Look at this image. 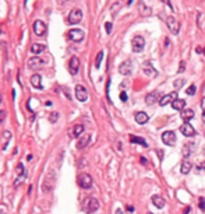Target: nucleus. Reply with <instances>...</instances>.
I'll use <instances>...</instances> for the list:
<instances>
[{"label":"nucleus","mask_w":205,"mask_h":214,"mask_svg":"<svg viewBox=\"0 0 205 214\" xmlns=\"http://www.w3.org/2000/svg\"><path fill=\"white\" fill-rule=\"evenodd\" d=\"M165 4H168V6H170V8H172V3H170V0H162Z\"/></svg>","instance_id":"49530a36"},{"label":"nucleus","mask_w":205,"mask_h":214,"mask_svg":"<svg viewBox=\"0 0 205 214\" xmlns=\"http://www.w3.org/2000/svg\"><path fill=\"white\" fill-rule=\"evenodd\" d=\"M116 214H123V210H120V209H117V210H116Z\"/></svg>","instance_id":"de8ad7c7"},{"label":"nucleus","mask_w":205,"mask_h":214,"mask_svg":"<svg viewBox=\"0 0 205 214\" xmlns=\"http://www.w3.org/2000/svg\"><path fill=\"white\" fill-rule=\"evenodd\" d=\"M194 143H186V144L183 145V149H181V154H183L184 158H188V157L193 154V151H194Z\"/></svg>","instance_id":"a211bd4d"},{"label":"nucleus","mask_w":205,"mask_h":214,"mask_svg":"<svg viewBox=\"0 0 205 214\" xmlns=\"http://www.w3.org/2000/svg\"><path fill=\"white\" fill-rule=\"evenodd\" d=\"M102 59H103V51L99 52V53H98V56H96V59H95V67H96V69H99V67H101Z\"/></svg>","instance_id":"c756f323"},{"label":"nucleus","mask_w":205,"mask_h":214,"mask_svg":"<svg viewBox=\"0 0 205 214\" xmlns=\"http://www.w3.org/2000/svg\"><path fill=\"white\" fill-rule=\"evenodd\" d=\"M202 120H204V123H205V111H202Z\"/></svg>","instance_id":"09e8293b"},{"label":"nucleus","mask_w":205,"mask_h":214,"mask_svg":"<svg viewBox=\"0 0 205 214\" xmlns=\"http://www.w3.org/2000/svg\"><path fill=\"white\" fill-rule=\"evenodd\" d=\"M2 102H3V98H2V94H0V104H2Z\"/></svg>","instance_id":"603ef678"},{"label":"nucleus","mask_w":205,"mask_h":214,"mask_svg":"<svg viewBox=\"0 0 205 214\" xmlns=\"http://www.w3.org/2000/svg\"><path fill=\"white\" fill-rule=\"evenodd\" d=\"M198 206H200V210L201 211H205V199L204 197H200V199H198Z\"/></svg>","instance_id":"f704fd0d"},{"label":"nucleus","mask_w":205,"mask_h":214,"mask_svg":"<svg viewBox=\"0 0 205 214\" xmlns=\"http://www.w3.org/2000/svg\"><path fill=\"white\" fill-rule=\"evenodd\" d=\"M67 38L71 41V42H81V41L85 38V32L80 28H73L67 32Z\"/></svg>","instance_id":"f257e3e1"},{"label":"nucleus","mask_w":205,"mask_h":214,"mask_svg":"<svg viewBox=\"0 0 205 214\" xmlns=\"http://www.w3.org/2000/svg\"><path fill=\"white\" fill-rule=\"evenodd\" d=\"M134 119H135V122L138 125H145L148 120H149V116L145 112H137L135 115H134Z\"/></svg>","instance_id":"4be33fe9"},{"label":"nucleus","mask_w":205,"mask_h":214,"mask_svg":"<svg viewBox=\"0 0 205 214\" xmlns=\"http://www.w3.org/2000/svg\"><path fill=\"white\" fill-rule=\"evenodd\" d=\"M98 209H99V202H98V199H95V197H88V200H86L85 204H84L85 213L92 214V213H95Z\"/></svg>","instance_id":"20e7f679"},{"label":"nucleus","mask_w":205,"mask_h":214,"mask_svg":"<svg viewBox=\"0 0 205 214\" xmlns=\"http://www.w3.org/2000/svg\"><path fill=\"white\" fill-rule=\"evenodd\" d=\"M184 69H186V62H180V66H179V70H177V72L181 73V72H184Z\"/></svg>","instance_id":"ea45409f"},{"label":"nucleus","mask_w":205,"mask_h":214,"mask_svg":"<svg viewBox=\"0 0 205 214\" xmlns=\"http://www.w3.org/2000/svg\"><path fill=\"white\" fill-rule=\"evenodd\" d=\"M186 92H187V95H194L195 92H197V87L193 84V85H190V87L186 90Z\"/></svg>","instance_id":"72a5a7b5"},{"label":"nucleus","mask_w":205,"mask_h":214,"mask_svg":"<svg viewBox=\"0 0 205 214\" xmlns=\"http://www.w3.org/2000/svg\"><path fill=\"white\" fill-rule=\"evenodd\" d=\"M57 118H59V113L57 112L50 113V116H49V120H50L52 123H54V122H57Z\"/></svg>","instance_id":"c9c22d12"},{"label":"nucleus","mask_w":205,"mask_h":214,"mask_svg":"<svg viewBox=\"0 0 205 214\" xmlns=\"http://www.w3.org/2000/svg\"><path fill=\"white\" fill-rule=\"evenodd\" d=\"M204 137H205V132H204Z\"/></svg>","instance_id":"6e6d98bb"},{"label":"nucleus","mask_w":205,"mask_h":214,"mask_svg":"<svg viewBox=\"0 0 205 214\" xmlns=\"http://www.w3.org/2000/svg\"><path fill=\"white\" fill-rule=\"evenodd\" d=\"M45 49H46V46H45V45H42V44H32V45H31V52H32V53H35V55L42 53Z\"/></svg>","instance_id":"cd10ccee"},{"label":"nucleus","mask_w":205,"mask_h":214,"mask_svg":"<svg viewBox=\"0 0 205 214\" xmlns=\"http://www.w3.org/2000/svg\"><path fill=\"white\" fill-rule=\"evenodd\" d=\"M120 7H122V3H120V2H116V3L112 6V10H110L112 15H116V14H117V11H119Z\"/></svg>","instance_id":"2f4dec72"},{"label":"nucleus","mask_w":205,"mask_h":214,"mask_svg":"<svg viewBox=\"0 0 205 214\" xmlns=\"http://www.w3.org/2000/svg\"><path fill=\"white\" fill-rule=\"evenodd\" d=\"M201 108H202V111H205V97L201 99Z\"/></svg>","instance_id":"37998d69"},{"label":"nucleus","mask_w":205,"mask_h":214,"mask_svg":"<svg viewBox=\"0 0 205 214\" xmlns=\"http://www.w3.org/2000/svg\"><path fill=\"white\" fill-rule=\"evenodd\" d=\"M166 25H168V28L170 29V32H172L173 35H177V34H179L180 22H179V20H176L173 15H169V17L166 18Z\"/></svg>","instance_id":"423d86ee"},{"label":"nucleus","mask_w":205,"mask_h":214,"mask_svg":"<svg viewBox=\"0 0 205 214\" xmlns=\"http://www.w3.org/2000/svg\"><path fill=\"white\" fill-rule=\"evenodd\" d=\"M31 84H32V87H35L36 90H41L42 88V76L41 74H34L31 77Z\"/></svg>","instance_id":"5701e85b"},{"label":"nucleus","mask_w":205,"mask_h":214,"mask_svg":"<svg viewBox=\"0 0 205 214\" xmlns=\"http://www.w3.org/2000/svg\"><path fill=\"white\" fill-rule=\"evenodd\" d=\"M76 98L78 99L80 102H85L88 99V91L84 85L81 84H77L76 85Z\"/></svg>","instance_id":"6e6552de"},{"label":"nucleus","mask_w":205,"mask_h":214,"mask_svg":"<svg viewBox=\"0 0 205 214\" xmlns=\"http://www.w3.org/2000/svg\"><path fill=\"white\" fill-rule=\"evenodd\" d=\"M83 20V11L80 10V8H73L70 11V14L67 17V22L68 24H71V25H76V24H80Z\"/></svg>","instance_id":"f03ea898"},{"label":"nucleus","mask_w":205,"mask_h":214,"mask_svg":"<svg viewBox=\"0 0 205 214\" xmlns=\"http://www.w3.org/2000/svg\"><path fill=\"white\" fill-rule=\"evenodd\" d=\"M131 3H133V0H129V4H131Z\"/></svg>","instance_id":"864d4df0"},{"label":"nucleus","mask_w":205,"mask_h":214,"mask_svg":"<svg viewBox=\"0 0 205 214\" xmlns=\"http://www.w3.org/2000/svg\"><path fill=\"white\" fill-rule=\"evenodd\" d=\"M131 70H133V66H131V60H126V62H123L119 67V72L120 74L123 76H130L131 74Z\"/></svg>","instance_id":"2eb2a0df"},{"label":"nucleus","mask_w":205,"mask_h":214,"mask_svg":"<svg viewBox=\"0 0 205 214\" xmlns=\"http://www.w3.org/2000/svg\"><path fill=\"white\" fill-rule=\"evenodd\" d=\"M120 99H122V102H127V99H129V97H127V94L123 91V92H120Z\"/></svg>","instance_id":"4c0bfd02"},{"label":"nucleus","mask_w":205,"mask_h":214,"mask_svg":"<svg viewBox=\"0 0 205 214\" xmlns=\"http://www.w3.org/2000/svg\"><path fill=\"white\" fill-rule=\"evenodd\" d=\"M201 167H202V168H204V169H205V161H204V162L201 164Z\"/></svg>","instance_id":"3c124183"},{"label":"nucleus","mask_w":205,"mask_h":214,"mask_svg":"<svg viewBox=\"0 0 205 214\" xmlns=\"http://www.w3.org/2000/svg\"><path fill=\"white\" fill-rule=\"evenodd\" d=\"M152 203L158 207V209H163V207H165V200H163V197L158 196V195L152 196Z\"/></svg>","instance_id":"bb28decb"},{"label":"nucleus","mask_w":205,"mask_h":214,"mask_svg":"<svg viewBox=\"0 0 205 214\" xmlns=\"http://www.w3.org/2000/svg\"><path fill=\"white\" fill-rule=\"evenodd\" d=\"M184 84H186V80H184V79H177V80L173 83V85H174L176 88H181Z\"/></svg>","instance_id":"473e14b6"},{"label":"nucleus","mask_w":205,"mask_h":214,"mask_svg":"<svg viewBox=\"0 0 205 214\" xmlns=\"http://www.w3.org/2000/svg\"><path fill=\"white\" fill-rule=\"evenodd\" d=\"M184 106H186V101L181 99V98H177V99H174V101L172 102V108L176 109V111H180V112L184 109Z\"/></svg>","instance_id":"b1692460"},{"label":"nucleus","mask_w":205,"mask_h":214,"mask_svg":"<svg viewBox=\"0 0 205 214\" xmlns=\"http://www.w3.org/2000/svg\"><path fill=\"white\" fill-rule=\"evenodd\" d=\"M141 164H142V165H147L148 164V161H147V158H144V157H141Z\"/></svg>","instance_id":"79ce46f5"},{"label":"nucleus","mask_w":205,"mask_h":214,"mask_svg":"<svg viewBox=\"0 0 205 214\" xmlns=\"http://www.w3.org/2000/svg\"><path fill=\"white\" fill-rule=\"evenodd\" d=\"M112 27H113V25H112V22H105V28H106V32H108V34H110L112 32Z\"/></svg>","instance_id":"e433bc0d"},{"label":"nucleus","mask_w":205,"mask_h":214,"mask_svg":"<svg viewBox=\"0 0 205 214\" xmlns=\"http://www.w3.org/2000/svg\"><path fill=\"white\" fill-rule=\"evenodd\" d=\"M4 119H6V112H4V111H0V125L4 122Z\"/></svg>","instance_id":"58836bf2"},{"label":"nucleus","mask_w":205,"mask_h":214,"mask_svg":"<svg viewBox=\"0 0 205 214\" xmlns=\"http://www.w3.org/2000/svg\"><path fill=\"white\" fill-rule=\"evenodd\" d=\"M78 70H80V59L77 56H71L70 60H68V72H70V74L76 76Z\"/></svg>","instance_id":"1a4fd4ad"},{"label":"nucleus","mask_w":205,"mask_h":214,"mask_svg":"<svg viewBox=\"0 0 205 214\" xmlns=\"http://www.w3.org/2000/svg\"><path fill=\"white\" fill-rule=\"evenodd\" d=\"M162 142L165 143L166 145H174L176 144V134H174V132H172V130L163 132L162 133Z\"/></svg>","instance_id":"9d476101"},{"label":"nucleus","mask_w":205,"mask_h":214,"mask_svg":"<svg viewBox=\"0 0 205 214\" xmlns=\"http://www.w3.org/2000/svg\"><path fill=\"white\" fill-rule=\"evenodd\" d=\"M159 97H161V92H159L158 90L152 91V92H149V94L145 97V104H147V105H154L156 101H161Z\"/></svg>","instance_id":"4468645a"},{"label":"nucleus","mask_w":205,"mask_h":214,"mask_svg":"<svg viewBox=\"0 0 205 214\" xmlns=\"http://www.w3.org/2000/svg\"><path fill=\"white\" fill-rule=\"evenodd\" d=\"M54 181H56V178H54V172H49V174L45 176V181H43V183H42V190L45 193H49L53 189V186H54Z\"/></svg>","instance_id":"7ed1b4c3"},{"label":"nucleus","mask_w":205,"mask_h":214,"mask_svg":"<svg viewBox=\"0 0 205 214\" xmlns=\"http://www.w3.org/2000/svg\"><path fill=\"white\" fill-rule=\"evenodd\" d=\"M174 99H177V92H170V94H166L163 98H161L159 104H161V106H165L170 102H173Z\"/></svg>","instance_id":"6ab92c4d"},{"label":"nucleus","mask_w":205,"mask_h":214,"mask_svg":"<svg viewBox=\"0 0 205 214\" xmlns=\"http://www.w3.org/2000/svg\"><path fill=\"white\" fill-rule=\"evenodd\" d=\"M145 46V39L142 38L141 35H135L133 38V41H131V48H133V52H135V53H140V52H142V49H144Z\"/></svg>","instance_id":"39448f33"},{"label":"nucleus","mask_w":205,"mask_h":214,"mask_svg":"<svg viewBox=\"0 0 205 214\" xmlns=\"http://www.w3.org/2000/svg\"><path fill=\"white\" fill-rule=\"evenodd\" d=\"M34 32H35V35L38 36H42L45 35V32H46V24L43 21H41V20H36L35 22H34Z\"/></svg>","instance_id":"f8f14e48"},{"label":"nucleus","mask_w":205,"mask_h":214,"mask_svg":"<svg viewBox=\"0 0 205 214\" xmlns=\"http://www.w3.org/2000/svg\"><path fill=\"white\" fill-rule=\"evenodd\" d=\"M127 211H129V213H134V207L133 206H127Z\"/></svg>","instance_id":"c03bdc74"},{"label":"nucleus","mask_w":205,"mask_h":214,"mask_svg":"<svg viewBox=\"0 0 205 214\" xmlns=\"http://www.w3.org/2000/svg\"><path fill=\"white\" fill-rule=\"evenodd\" d=\"M77 182H78V185L81 186L83 189H91L92 186V176L88 174H80L78 178H77Z\"/></svg>","instance_id":"0eeeda50"},{"label":"nucleus","mask_w":205,"mask_h":214,"mask_svg":"<svg viewBox=\"0 0 205 214\" xmlns=\"http://www.w3.org/2000/svg\"><path fill=\"white\" fill-rule=\"evenodd\" d=\"M142 70H144V73L147 74V76H151V77H155L158 73H156V70L154 69V66H152L151 62H145L144 65H142Z\"/></svg>","instance_id":"aec40b11"},{"label":"nucleus","mask_w":205,"mask_h":214,"mask_svg":"<svg viewBox=\"0 0 205 214\" xmlns=\"http://www.w3.org/2000/svg\"><path fill=\"white\" fill-rule=\"evenodd\" d=\"M84 130H85V129H84L83 125H76V126H73L71 129H70V136L74 139L80 137V136L84 133Z\"/></svg>","instance_id":"412c9836"},{"label":"nucleus","mask_w":205,"mask_h":214,"mask_svg":"<svg viewBox=\"0 0 205 214\" xmlns=\"http://www.w3.org/2000/svg\"><path fill=\"white\" fill-rule=\"evenodd\" d=\"M60 3H67V2H70V0H59Z\"/></svg>","instance_id":"8fccbe9b"},{"label":"nucleus","mask_w":205,"mask_h":214,"mask_svg":"<svg viewBox=\"0 0 205 214\" xmlns=\"http://www.w3.org/2000/svg\"><path fill=\"white\" fill-rule=\"evenodd\" d=\"M148 214H152V213H148Z\"/></svg>","instance_id":"4d7b16f0"},{"label":"nucleus","mask_w":205,"mask_h":214,"mask_svg":"<svg viewBox=\"0 0 205 214\" xmlns=\"http://www.w3.org/2000/svg\"><path fill=\"white\" fill-rule=\"evenodd\" d=\"M191 167H193V165H191V164L188 162V161H184V162L181 164V168H180L181 174H183V175H187L188 172L191 171Z\"/></svg>","instance_id":"c85d7f7f"},{"label":"nucleus","mask_w":205,"mask_h":214,"mask_svg":"<svg viewBox=\"0 0 205 214\" xmlns=\"http://www.w3.org/2000/svg\"><path fill=\"white\" fill-rule=\"evenodd\" d=\"M194 115H195V112L193 109H183V111H181V119H183L184 122H188L190 119H193Z\"/></svg>","instance_id":"393cba45"},{"label":"nucleus","mask_w":205,"mask_h":214,"mask_svg":"<svg viewBox=\"0 0 205 214\" xmlns=\"http://www.w3.org/2000/svg\"><path fill=\"white\" fill-rule=\"evenodd\" d=\"M190 211H191V207H186L183 213H184V214H190Z\"/></svg>","instance_id":"a18cd8bd"},{"label":"nucleus","mask_w":205,"mask_h":214,"mask_svg":"<svg viewBox=\"0 0 205 214\" xmlns=\"http://www.w3.org/2000/svg\"><path fill=\"white\" fill-rule=\"evenodd\" d=\"M43 65H45V60L38 58V56H34V58H31L28 60V67L31 70H39Z\"/></svg>","instance_id":"9b49d317"},{"label":"nucleus","mask_w":205,"mask_h":214,"mask_svg":"<svg viewBox=\"0 0 205 214\" xmlns=\"http://www.w3.org/2000/svg\"><path fill=\"white\" fill-rule=\"evenodd\" d=\"M138 11H140V14L142 15V17H148V15L152 14L151 7H148L147 4L144 3V0H140V3H138Z\"/></svg>","instance_id":"dca6fc26"},{"label":"nucleus","mask_w":205,"mask_h":214,"mask_svg":"<svg viewBox=\"0 0 205 214\" xmlns=\"http://www.w3.org/2000/svg\"><path fill=\"white\" fill-rule=\"evenodd\" d=\"M130 142L133 143V144H140V145H142V147H145L147 149L148 147V143L145 142L142 137H137V136H130Z\"/></svg>","instance_id":"a878e982"},{"label":"nucleus","mask_w":205,"mask_h":214,"mask_svg":"<svg viewBox=\"0 0 205 214\" xmlns=\"http://www.w3.org/2000/svg\"><path fill=\"white\" fill-rule=\"evenodd\" d=\"M89 142H91V134H89V133L83 134V137L80 139V140H78V143H77V149H78V150L85 149L86 145L89 144Z\"/></svg>","instance_id":"f3484780"},{"label":"nucleus","mask_w":205,"mask_h":214,"mask_svg":"<svg viewBox=\"0 0 205 214\" xmlns=\"http://www.w3.org/2000/svg\"><path fill=\"white\" fill-rule=\"evenodd\" d=\"M0 214H6V213H4V211H2V210H0Z\"/></svg>","instance_id":"5fc2aeb1"},{"label":"nucleus","mask_w":205,"mask_h":214,"mask_svg":"<svg viewBox=\"0 0 205 214\" xmlns=\"http://www.w3.org/2000/svg\"><path fill=\"white\" fill-rule=\"evenodd\" d=\"M180 132H181V134L186 136V137H193L195 134V129L191 126L188 122H184V123L180 126Z\"/></svg>","instance_id":"ddd939ff"},{"label":"nucleus","mask_w":205,"mask_h":214,"mask_svg":"<svg viewBox=\"0 0 205 214\" xmlns=\"http://www.w3.org/2000/svg\"><path fill=\"white\" fill-rule=\"evenodd\" d=\"M15 174H17V176H22V175H25V168H24L22 164H18V165H17V168H15Z\"/></svg>","instance_id":"7c9ffc66"},{"label":"nucleus","mask_w":205,"mask_h":214,"mask_svg":"<svg viewBox=\"0 0 205 214\" xmlns=\"http://www.w3.org/2000/svg\"><path fill=\"white\" fill-rule=\"evenodd\" d=\"M156 154H158L159 161H162L163 160V150H158V151H156Z\"/></svg>","instance_id":"a19ab883"}]
</instances>
